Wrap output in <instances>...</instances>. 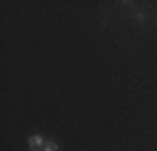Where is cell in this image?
Here are the masks:
<instances>
[{
  "label": "cell",
  "mask_w": 157,
  "mask_h": 151,
  "mask_svg": "<svg viewBox=\"0 0 157 151\" xmlns=\"http://www.w3.org/2000/svg\"><path fill=\"white\" fill-rule=\"evenodd\" d=\"M42 136H32V138H29V145H30V148L33 149L37 146V148H39L40 145H42Z\"/></svg>",
  "instance_id": "6da1fadb"
},
{
  "label": "cell",
  "mask_w": 157,
  "mask_h": 151,
  "mask_svg": "<svg viewBox=\"0 0 157 151\" xmlns=\"http://www.w3.org/2000/svg\"><path fill=\"white\" fill-rule=\"evenodd\" d=\"M57 149H59V146H57V143H54V141H50L45 145V151H57Z\"/></svg>",
  "instance_id": "7a4b0ae2"
},
{
  "label": "cell",
  "mask_w": 157,
  "mask_h": 151,
  "mask_svg": "<svg viewBox=\"0 0 157 151\" xmlns=\"http://www.w3.org/2000/svg\"><path fill=\"white\" fill-rule=\"evenodd\" d=\"M32 151H39V149H35V148H33V149H32Z\"/></svg>",
  "instance_id": "3957f363"
}]
</instances>
